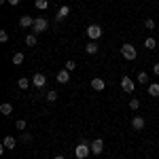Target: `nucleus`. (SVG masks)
Returning <instances> with one entry per match:
<instances>
[{"label":"nucleus","instance_id":"nucleus-1","mask_svg":"<svg viewBox=\"0 0 159 159\" xmlns=\"http://www.w3.org/2000/svg\"><path fill=\"white\" fill-rule=\"evenodd\" d=\"M121 55H123V57H125L127 61H134L136 57H138V51H136L134 45L125 43V45H121Z\"/></svg>","mask_w":159,"mask_h":159},{"label":"nucleus","instance_id":"nucleus-2","mask_svg":"<svg viewBox=\"0 0 159 159\" xmlns=\"http://www.w3.org/2000/svg\"><path fill=\"white\" fill-rule=\"evenodd\" d=\"M89 153H91V147H89L87 142H79V147L74 148L76 159H87V157H89Z\"/></svg>","mask_w":159,"mask_h":159},{"label":"nucleus","instance_id":"nucleus-3","mask_svg":"<svg viewBox=\"0 0 159 159\" xmlns=\"http://www.w3.org/2000/svg\"><path fill=\"white\" fill-rule=\"evenodd\" d=\"M47 19L45 17H36L34 19V25H32V30H34V34H43V32H47Z\"/></svg>","mask_w":159,"mask_h":159},{"label":"nucleus","instance_id":"nucleus-4","mask_svg":"<svg viewBox=\"0 0 159 159\" xmlns=\"http://www.w3.org/2000/svg\"><path fill=\"white\" fill-rule=\"evenodd\" d=\"M121 89L125 91V93H134L136 89V83L129 79V76H121Z\"/></svg>","mask_w":159,"mask_h":159},{"label":"nucleus","instance_id":"nucleus-5","mask_svg":"<svg viewBox=\"0 0 159 159\" xmlns=\"http://www.w3.org/2000/svg\"><path fill=\"white\" fill-rule=\"evenodd\" d=\"M87 36L91 38V40H98V38L102 36V28H100L98 24H91L87 28Z\"/></svg>","mask_w":159,"mask_h":159},{"label":"nucleus","instance_id":"nucleus-6","mask_svg":"<svg viewBox=\"0 0 159 159\" xmlns=\"http://www.w3.org/2000/svg\"><path fill=\"white\" fill-rule=\"evenodd\" d=\"M32 85L38 87V89H43V87L47 85V76H45V74H40V72H36L34 76H32Z\"/></svg>","mask_w":159,"mask_h":159},{"label":"nucleus","instance_id":"nucleus-7","mask_svg":"<svg viewBox=\"0 0 159 159\" xmlns=\"http://www.w3.org/2000/svg\"><path fill=\"white\" fill-rule=\"evenodd\" d=\"M89 147H91V153H93V155H100V153L104 151V140H102V138H96Z\"/></svg>","mask_w":159,"mask_h":159},{"label":"nucleus","instance_id":"nucleus-8","mask_svg":"<svg viewBox=\"0 0 159 159\" xmlns=\"http://www.w3.org/2000/svg\"><path fill=\"white\" fill-rule=\"evenodd\" d=\"M68 81H70V70H66V68H64V70H60V72H57V83L66 85Z\"/></svg>","mask_w":159,"mask_h":159},{"label":"nucleus","instance_id":"nucleus-9","mask_svg":"<svg viewBox=\"0 0 159 159\" xmlns=\"http://www.w3.org/2000/svg\"><path fill=\"white\" fill-rule=\"evenodd\" d=\"M132 127H134L136 132H140V129L144 127V117H140V115H136L134 119H132Z\"/></svg>","mask_w":159,"mask_h":159},{"label":"nucleus","instance_id":"nucleus-10","mask_svg":"<svg viewBox=\"0 0 159 159\" xmlns=\"http://www.w3.org/2000/svg\"><path fill=\"white\" fill-rule=\"evenodd\" d=\"M68 15H70V9H68V7L64 4V7H60V9H57V15H55V19L60 21V19H66Z\"/></svg>","mask_w":159,"mask_h":159},{"label":"nucleus","instance_id":"nucleus-11","mask_svg":"<svg viewBox=\"0 0 159 159\" xmlns=\"http://www.w3.org/2000/svg\"><path fill=\"white\" fill-rule=\"evenodd\" d=\"M91 87H93L96 91H104V87H106V83H104L102 79H98V76H96V79H91Z\"/></svg>","mask_w":159,"mask_h":159},{"label":"nucleus","instance_id":"nucleus-12","mask_svg":"<svg viewBox=\"0 0 159 159\" xmlns=\"http://www.w3.org/2000/svg\"><path fill=\"white\" fill-rule=\"evenodd\" d=\"M85 51L89 55H96V53H98V43H96V40H89L85 45Z\"/></svg>","mask_w":159,"mask_h":159},{"label":"nucleus","instance_id":"nucleus-13","mask_svg":"<svg viewBox=\"0 0 159 159\" xmlns=\"http://www.w3.org/2000/svg\"><path fill=\"white\" fill-rule=\"evenodd\" d=\"M19 25H21V28H30V25H34V17H30V15H24V17L19 19Z\"/></svg>","mask_w":159,"mask_h":159},{"label":"nucleus","instance_id":"nucleus-14","mask_svg":"<svg viewBox=\"0 0 159 159\" xmlns=\"http://www.w3.org/2000/svg\"><path fill=\"white\" fill-rule=\"evenodd\" d=\"M15 144H17V140H15L13 136H7V138L2 140V147L4 148H15Z\"/></svg>","mask_w":159,"mask_h":159},{"label":"nucleus","instance_id":"nucleus-15","mask_svg":"<svg viewBox=\"0 0 159 159\" xmlns=\"http://www.w3.org/2000/svg\"><path fill=\"white\" fill-rule=\"evenodd\" d=\"M148 96L159 98V83H148Z\"/></svg>","mask_w":159,"mask_h":159},{"label":"nucleus","instance_id":"nucleus-16","mask_svg":"<svg viewBox=\"0 0 159 159\" xmlns=\"http://www.w3.org/2000/svg\"><path fill=\"white\" fill-rule=\"evenodd\" d=\"M0 112L9 117V115L13 112V104H9V102H4V104H0Z\"/></svg>","mask_w":159,"mask_h":159},{"label":"nucleus","instance_id":"nucleus-17","mask_svg":"<svg viewBox=\"0 0 159 159\" xmlns=\"http://www.w3.org/2000/svg\"><path fill=\"white\" fill-rule=\"evenodd\" d=\"M36 34H28V36H25V45H28V47H36Z\"/></svg>","mask_w":159,"mask_h":159},{"label":"nucleus","instance_id":"nucleus-18","mask_svg":"<svg viewBox=\"0 0 159 159\" xmlns=\"http://www.w3.org/2000/svg\"><path fill=\"white\" fill-rule=\"evenodd\" d=\"M21 61H24V53H19V51L13 53V64L15 66H21Z\"/></svg>","mask_w":159,"mask_h":159},{"label":"nucleus","instance_id":"nucleus-19","mask_svg":"<svg viewBox=\"0 0 159 159\" xmlns=\"http://www.w3.org/2000/svg\"><path fill=\"white\" fill-rule=\"evenodd\" d=\"M144 47H147V49H155V47H157V40L153 36H148L147 40H144Z\"/></svg>","mask_w":159,"mask_h":159},{"label":"nucleus","instance_id":"nucleus-20","mask_svg":"<svg viewBox=\"0 0 159 159\" xmlns=\"http://www.w3.org/2000/svg\"><path fill=\"white\" fill-rule=\"evenodd\" d=\"M17 85H19V89H28V87H30V79H25V76H21V79L17 81Z\"/></svg>","mask_w":159,"mask_h":159},{"label":"nucleus","instance_id":"nucleus-21","mask_svg":"<svg viewBox=\"0 0 159 159\" xmlns=\"http://www.w3.org/2000/svg\"><path fill=\"white\" fill-rule=\"evenodd\" d=\"M34 4H36V9H38V11H45V9L49 7V0H36Z\"/></svg>","mask_w":159,"mask_h":159},{"label":"nucleus","instance_id":"nucleus-22","mask_svg":"<svg viewBox=\"0 0 159 159\" xmlns=\"http://www.w3.org/2000/svg\"><path fill=\"white\" fill-rule=\"evenodd\" d=\"M138 83H142V85H148V74H147V72H140V74H138Z\"/></svg>","mask_w":159,"mask_h":159},{"label":"nucleus","instance_id":"nucleus-23","mask_svg":"<svg viewBox=\"0 0 159 159\" xmlns=\"http://www.w3.org/2000/svg\"><path fill=\"white\" fill-rule=\"evenodd\" d=\"M129 108H132V110H138V108H140V100H138V98H132V100H129Z\"/></svg>","mask_w":159,"mask_h":159},{"label":"nucleus","instance_id":"nucleus-24","mask_svg":"<svg viewBox=\"0 0 159 159\" xmlns=\"http://www.w3.org/2000/svg\"><path fill=\"white\" fill-rule=\"evenodd\" d=\"M55 100H57V91H53V89L47 91V102H55Z\"/></svg>","mask_w":159,"mask_h":159},{"label":"nucleus","instance_id":"nucleus-25","mask_svg":"<svg viewBox=\"0 0 159 159\" xmlns=\"http://www.w3.org/2000/svg\"><path fill=\"white\" fill-rule=\"evenodd\" d=\"M9 40V32L7 30H0V43H7Z\"/></svg>","mask_w":159,"mask_h":159},{"label":"nucleus","instance_id":"nucleus-26","mask_svg":"<svg viewBox=\"0 0 159 159\" xmlns=\"http://www.w3.org/2000/svg\"><path fill=\"white\" fill-rule=\"evenodd\" d=\"M74 68H76V61H72V60H68V61H66V70H70V72H72Z\"/></svg>","mask_w":159,"mask_h":159},{"label":"nucleus","instance_id":"nucleus-27","mask_svg":"<svg viewBox=\"0 0 159 159\" xmlns=\"http://www.w3.org/2000/svg\"><path fill=\"white\" fill-rule=\"evenodd\" d=\"M144 25H147L148 30H153V28H155V19H151V17H148L147 21H144Z\"/></svg>","mask_w":159,"mask_h":159},{"label":"nucleus","instance_id":"nucleus-28","mask_svg":"<svg viewBox=\"0 0 159 159\" xmlns=\"http://www.w3.org/2000/svg\"><path fill=\"white\" fill-rule=\"evenodd\" d=\"M30 140H32V134L24 132V134H21V142H30Z\"/></svg>","mask_w":159,"mask_h":159},{"label":"nucleus","instance_id":"nucleus-29","mask_svg":"<svg viewBox=\"0 0 159 159\" xmlns=\"http://www.w3.org/2000/svg\"><path fill=\"white\" fill-rule=\"evenodd\" d=\"M17 129H19V132H24V129H25V121H24V119L17 121Z\"/></svg>","mask_w":159,"mask_h":159},{"label":"nucleus","instance_id":"nucleus-30","mask_svg":"<svg viewBox=\"0 0 159 159\" xmlns=\"http://www.w3.org/2000/svg\"><path fill=\"white\" fill-rule=\"evenodd\" d=\"M153 72H155V74H159V64H155V66H153Z\"/></svg>","mask_w":159,"mask_h":159},{"label":"nucleus","instance_id":"nucleus-31","mask_svg":"<svg viewBox=\"0 0 159 159\" xmlns=\"http://www.w3.org/2000/svg\"><path fill=\"white\" fill-rule=\"evenodd\" d=\"M9 4H13V7H17V4H19V0H9Z\"/></svg>","mask_w":159,"mask_h":159},{"label":"nucleus","instance_id":"nucleus-32","mask_svg":"<svg viewBox=\"0 0 159 159\" xmlns=\"http://www.w3.org/2000/svg\"><path fill=\"white\" fill-rule=\"evenodd\" d=\"M53 159H66V157H64V155H55Z\"/></svg>","mask_w":159,"mask_h":159}]
</instances>
